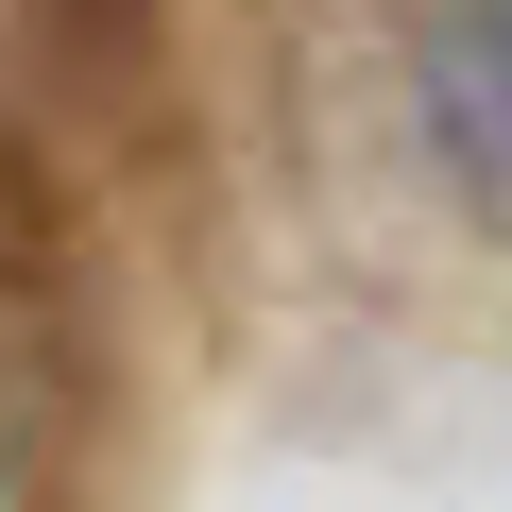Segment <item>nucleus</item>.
<instances>
[{"instance_id": "1", "label": "nucleus", "mask_w": 512, "mask_h": 512, "mask_svg": "<svg viewBox=\"0 0 512 512\" xmlns=\"http://www.w3.org/2000/svg\"><path fill=\"white\" fill-rule=\"evenodd\" d=\"M410 103H427L444 188H461L478 222H512V0H444V18H427V69H410Z\"/></svg>"}]
</instances>
